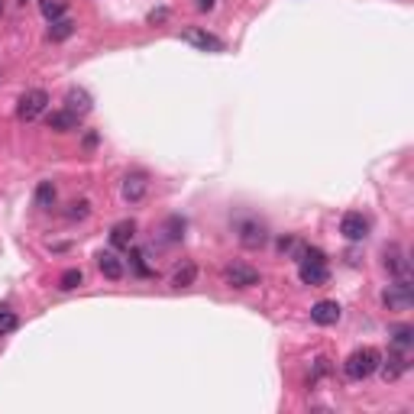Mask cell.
<instances>
[{"label": "cell", "mask_w": 414, "mask_h": 414, "mask_svg": "<svg viewBox=\"0 0 414 414\" xmlns=\"http://www.w3.org/2000/svg\"><path fill=\"white\" fill-rule=\"evenodd\" d=\"M379 359H382V353L379 350L363 346V350H356V353L346 356V363H343V375L353 379V382H363V379H369V375L379 369Z\"/></svg>", "instance_id": "1"}, {"label": "cell", "mask_w": 414, "mask_h": 414, "mask_svg": "<svg viewBox=\"0 0 414 414\" xmlns=\"http://www.w3.org/2000/svg\"><path fill=\"white\" fill-rule=\"evenodd\" d=\"M46 107H49V94L42 88H32V91H26V94L20 97V104H16V117L30 123V120L42 117Z\"/></svg>", "instance_id": "2"}, {"label": "cell", "mask_w": 414, "mask_h": 414, "mask_svg": "<svg viewBox=\"0 0 414 414\" xmlns=\"http://www.w3.org/2000/svg\"><path fill=\"white\" fill-rule=\"evenodd\" d=\"M223 282L230 288H253V285H259V272L243 263H230L223 269Z\"/></svg>", "instance_id": "3"}, {"label": "cell", "mask_w": 414, "mask_h": 414, "mask_svg": "<svg viewBox=\"0 0 414 414\" xmlns=\"http://www.w3.org/2000/svg\"><path fill=\"white\" fill-rule=\"evenodd\" d=\"M237 237H239V243H243L246 249H263L265 239H269V233H265V227L259 220H239Z\"/></svg>", "instance_id": "4"}, {"label": "cell", "mask_w": 414, "mask_h": 414, "mask_svg": "<svg viewBox=\"0 0 414 414\" xmlns=\"http://www.w3.org/2000/svg\"><path fill=\"white\" fill-rule=\"evenodd\" d=\"M184 42H192L194 49H201V52H223V42L217 39L214 32L198 30V26H192V30H184Z\"/></svg>", "instance_id": "5"}, {"label": "cell", "mask_w": 414, "mask_h": 414, "mask_svg": "<svg viewBox=\"0 0 414 414\" xmlns=\"http://www.w3.org/2000/svg\"><path fill=\"white\" fill-rule=\"evenodd\" d=\"M340 233L350 239V243H359V239L369 237V220L363 214H346L340 220Z\"/></svg>", "instance_id": "6"}, {"label": "cell", "mask_w": 414, "mask_h": 414, "mask_svg": "<svg viewBox=\"0 0 414 414\" xmlns=\"http://www.w3.org/2000/svg\"><path fill=\"white\" fill-rule=\"evenodd\" d=\"M298 275H301L304 285H324L327 279H330V272H327V263H314V259H301V265H298Z\"/></svg>", "instance_id": "7"}, {"label": "cell", "mask_w": 414, "mask_h": 414, "mask_svg": "<svg viewBox=\"0 0 414 414\" xmlns=\"http://www.w3.org/2000/svg\"><path fill=\"white\" fill-rule=\"evenodd\" d=\"M146 192H149V178H146L143 172H133V175L123 178V201L136 204V201L146 198Z\"/></svg>", "instance_id": "8"}, {"label": "cell", "mask_w": 414, "mask_h": 414, "mask_svg": "<svg viewBox=\"0 0 414 414\" xmlns=\"http://www.w3.org/2000/svg\"><path fill=\"white\" fill-rule=\"evenodd\" d=\"M91 107H94V101H91V94L84 88H72L65 94V111H72L75 117H88Z\"/></svg>", "instance_id": "9"}, {"label": "cell", "mask_w": 414, "mask_h": 414, "mask_svg": "<svg viewBox=\"0 0 414 414\" xmlns=\"http://www.w3.org/2000/svg\"><path fill=\"white\" fill-rule=\"evenodd\" d=\"M385 269H389L391 275H399V279H408V275H411V265H408V259H405V249L401 246L385 249Z\"/></svg>", "instance_id": "10"}, {"label": "cell", "mask_w": 414, "mask_h": 414, "mask_svg": "<svg viewBox=\"0 0 414 414\" xmlns=\"http://www.w3.org/2000/svg\"><path fill=\"white\" fill-rule=\"evenodd\" d=\"M310 320L320 327H330L340 320V304L337 301H318L314 308H310Z\"/></svg>", "instance_id": "11"}, {"label": "cell", "mask_w": 414, "mask_h": 414, "mask_svg": "<svg viewBox=\"0 0 414 414\" xmlns=\"http://www.w3.org/2000/svg\"><path fill=\"white\" fill-rule=\"evenodd\" d=\"M379 369H382L385 382H395V379H401V372L408 369V356L405 353H391L389 359H379Z\"/></svg>", "instance_id": "12"}, {"label": "cell", "mask_w": 414, "mask_h": 414, "mask_svg": "<svg viewBox=\"0 0 414 414\" xmlns=\"http://www.w3.org/2000/svg\"><path fill=\"white\" fill-rule=\"evenodd\" d=\"M385 304L389 308H408L411 304V279H399V285H391L385 291Z\"/></svg>", "instance_id": "13"}, {"label": "cell", "mask_w": 414, "mask_h": 414, "mask_svg": "<svg viewBox=\"0 0 414 414\" xmlns=\"http://www.w3.org/2000/svg\"><path fill=\"white\" fill-rule=\"evenodd\" d=\"M97 269L104 272V279H111V282H117V279H123V259L120 256H113V253H101L97 256Z\"/></svg>", "instance_id": "14"}, {"label": "cell", "mask_w": 414, "mask_h": 414, "mask_svg": "<svg viewBox=\"0 0 414 414\" xmlns=\"http://www.w3.org/2000/svg\"><path fill=\"white\" fill-rule=\"evenodd\" d=\"M133 237H136V223L133 220H120L117 227L111 230V243L117 249H130L133 246Z\"/></svg>", "instance_id": "15"}, {"label": "cell", "mask_w": 414, "mask_h": 414, "mask_svg": "<svg viewBox=\"0 0 414 414\" xmlns=\"http://www.w3.org/2000/svg\"><path fill=\"white\" fill-rule=\"evenodd\" d=\"M78 120L72 111H56L49 113V130H56V133H68V130H78Z\"/></svg>", "instance_id": "16"}, {"label": "cell", "mask_w": 414, "mask_h": 414, "mask_svg": "<svg viewBox=\"0 0 414 414\" xmlns=\"http://www.w3.org/2000/svg\"><path fill=\"white\" fill-rule=\"evenodd\" d=\"M72 32H75L72 20H68V16H58V20H52V26H49V39H52V42H65Z\"/></svg>", "instance_id": "17"}, {"label": "cell", "mask_w": 414, "mask_h": 414, "mask_svg": "<svg viewBox=\"0 0 414 414\" xmlns=\"http://www.w3.org/2000/svg\"><path fill=\"white\" fill-rule=\"evenodd\" d=\"M194 279H198V265L184 263L182 269H175V275H172V288H188V285H194Z\"/></svg>", "instance_id": "18"}, {"label": "cell", "mask_w": 414, "mask_h": 414, "mask_svg": "<svg viewBox=\"0 0 414 414\" xmlns=\"http://www.w3.org/2000/svg\"><path fill=\"white\" fill-rule=\"evenodd\" d=\"M39 10H42V16H46L49 23H52V20L65 16V10H68V0H39Z\"/></svg>", "instance_id": "19"}, {"label": "cell", "mask_w": 414, "mask_h": 414, "mask_svg": "<svg viewBox=\"0 0 414 414\" xmlns=\"http://www.w3.org/2000/svg\"><path fill=\"white\" fill-rule=\"evenodd\" d=\"M36 204H39V207H52V204H56V184H52V182H39V188H36Z\"/></svg>", "instance_id": "20"}, {"label": "cell", "mask_w": 414, "mask_h": 414, "mask_svg": "<svg viewBox=\"0 0 414 414\" xmlns=\"http://www.w3.org/2000/svg\"><path fill=\"white\" fill-rule=\"evenodd\" d=\"M162 233H165L168 243H178V239L184 237V220L182 217H168V223H165V230Z\"/></svg>", "instance_id": "21"}, {"label": "cell", "mask_w": 414, "mask_h": 414, "mask_svg": "<svg viewBox=\"0 0 414 414\" xmlns=\"http://www.w3.org/2000/svg\"><path fill=\"white\" fill-rule=\"evenodd\" d=\"M81 282H84L81 269H68V272H62V279H58V288H62V291H75Z\"/></svg>", "instance_id": "22"}, {"label": "cell", "mask_w": 414, "mask_h": 414, "mask_svg": "<svg viewBox=\"0 0 414 414\" xmlns=\"http://www.w3.org/2000/svg\"><path fill=\"white\" fill-rule=\"evenodd\" d=\"M16 327H20V320H16V314H13V310H0V337L13 334Z\"/></svg>", "instance_id": "23"}, {"label": "cell", "mask_w": 414, "mask_h": 414, "mask_svg": "<svg viewBox=\"0 0 414 414\" xmlns=\"http://www.w3.org/2000/svg\"><path fill=\"white\" fill-rule=\"evenodd\" d=\"M279 249H282V253H291V256H298V259H301L304 243H301V239H295V237H282L279 239Z\"/></svg>", "instance_id": "24"}, {"label": "cell", "mask_w": 414, "mask_h": 414, "mask_svg": "<svg viewBox=\"0 0 414 414\" xmlns=\"http://www.w3.org/2000/svg\"><path fill=\"white\" fill-rule=\"evenodd\" d=\"M391 340H395V346H399V350H408V346H411V340H414V330H411V327H399Z\"/></svg>", "instance_id": "25"}, {"label": "cell", "mask_w": 414, "mask_h": 414, "mask_svg": "<svg viewBox=\"0 0 414 414\" xmlns=\"http://www.w3.org/2000/svg\"><path fill=\"white\" fill-rule=\"evenodd\" d=\"M88 214H91V204H88V201H75V204L68 207V220H84Z\"/></svg>", "instance_id": "26"}, {"label": "cell", "mask_w": 414, "mask_h": 414, "mask_svg": "<svg viewBox=\"0 0 414 414\" xmlns=\"http://www.w3.org/2000/svg\"><path fill=\"white\" fill-rule=\"evenodd\" d=\"M143 259H146V256L139 253V249H133V253H130V263H133V272H136V275H152V269L143 263Z\"/></svg>", "instance_id": "27"}, {"label": "cell", "mask_w": 414, "mask_h": 414, "mask_svg": "<svg viewBox=\"0 0 414 414\" xmlns=\"http://www.w3.org/2000/svg\"><path fill=\"white\" fill-rule=\"evenodd\" d=\"M327 372H330V359L318 356V359H314V372H310V382H318L320 375H327Z\"/></svg>", "instance_id": "28"}, {"label": "cell", "mask_w": 414, "mask_h": 414, "mask_svg": "<svg viewBox=\"0 0 414 414\" xmlns=\"http://www.w3.org/2000/svg\"><path fill=\"white\" fill-rule=\"evenodd\" d=\"M165 16H168V10H152V13H149V23H162Z\"/></svg>", "instance_id": "29"}, {"label": "cell", "mask_w": 414, "mask_h": 414, "mask_svg": "<svg viewBox=\"0 0 414 414\" xmlns=\"http://www.w3.org/2000/svg\"><path fill=\"white\" fill-rule=\"evenodd\" d=\"M214 4L217 0H194V7L198 10H214Z\"/></svg>", "instance_id": "30"}, {"label": "cell", "mask_w": 414, "mask_h": 414, "mask_svg": "<svg viewBox=\"0 0 414 414\" xmlns=\"http://www.w3.org/2000/svg\"><path fill=\"white\" fill-rule=\"evenodd\" d=\"M0 10H4V4H0Z\"/></svg>", "instance_id": "31"}]
</instances>
